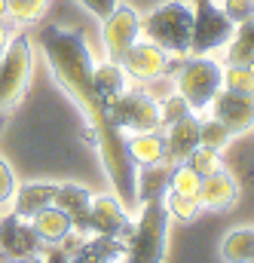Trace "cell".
Listing matches in <instances>:
<instances>
[{
    "mask_svg": "<svg viewBox=\"0 0 254 263\" xmlns=\"http://www.w3.org/2000/svg\"><path fill=\"white\" fill-rule=\"evenodd\" d=\"M166 208H169V217L181 220V223H190L202 214V205L199 199H187V196H169L166 193Z\"/></svg>",
    "mask_w": 254,
    "mask_h": 263,
    "instance_id": "28",
    "label": "cell"
},
{
    "mask_svg": "<svg viewBox=\"0 0 254 263\" xmlns=\"http://www.w3.org/2000/svg\"><path fill=\"white\" fill-rule=\"evenodd\" d=\"M49 0H6V18L12 25H34L43 18Z\"/></svg>",
    "mask_w": 254,
    "mask_h": 263,
    "instance_id": "24",
    "label": "cell"
},
{
    "mask_svg": "<svg viewBox=\"0 0 254 263\" xmlns=\"http://www.w3.org/2000/svg\"><path fill=\"white\" fill-rule=\"evenodd\" d=\"M107 117L114 120V126L120 132H159V104L150 101L141 86L138 89H123L120 95L107 98Z\"/></svg>",
    "mask_w": 254,
    "mask_h": 263,
    "instance_id": "6",
    "label": "cell"
},
{
    "mask_svg": "<svg viewBox=\"0 0 254 263\" xmlns=\"http://www.w3.org/2000/svg\"><path fill=\"white\" fill-rule=\"evenodd\" d=\"M184 162L190 165L196 175H202V178H208V175H214V172L224 168V162H221V150H211V147H202V144L193 150Z\"/></svg>",
    "mask_w": 254,
    "mask_h": 263,
    "instance_id": "26",
    "label": "cell"
},
{
    "mask_svg": "<svg viewBox=\"0 0 254 263\" xmlns=\"http://www.w3.org/2000/svg\"><path fill=\"white\" fill-rule=\"evenodd\" d=\"M162 141H166V153H162V165L172 168L178 162H184L193 150L199 147V117L187 114L184 120L166 126L162 132Z\"/></svg>",
    "mask_w": 254,
    "mask_h": 263,
    "instance_id": "13",
    "label": "cell"
},
{
    "mask_svg": "<svg viewBox=\"0 0 254 263\" xmlns=\"http://www.w3.org/2000/svg\"><path fill=\"white\" fill-rule=\"evenodd\" d=\"M175 62H178V59H172L166 49H159L156 43L138 37V40L126 49V55L120 59V67L126 70L129 80L144 83V80H150V77H156V73H166V70L175 73Z\"/></svg>",
    "mask_w": 254,
    "mask_h": 263,
    "instance_id": "10",
    "label": "cell"
},
{
    "mask_svg": "<svg viewBox=\"0 0 254 263\" xmlns=\"http://www.w3.org/2000/svg\"><path fill=\"white\" fill-rule=\"evenodd\" d=\"M89 77H92V89L101 98H114V95H120L129 86L126 70L120 67V62H114V59H101L98 65L92 62V73Z\"/></svg>",
    "mask_w": 254,
    "mask_h": 263,
    "instance_id": "19",
    "label": "cell"
},
{
    "mask_svg": "<svg viewBox=\"0 0 254 263\" xmlns=\"http://www.w3.org/2000/svg\"><path fill=\"white\" fill-rule=\"evenodd\" d=\"M89 199L92 193L86 190V187H80V184H59L56 187V199H52V205H59L64 214H70V220H74V230H83V233H89L86 230V211H89ZM92 236V233H89Z\"/></svg>",
    "mask_w": 254,
    "mask_h": 263,
    "instance_id": "17",
    "label": "cell"
},
{
    "mask_svg": "<svg viewBox=\"0 0 254 263\" xmlns=\"http://www.w3.org/2000/svg\"><path fill=\"white\" fill-rule=\"evenodd\" d=\"M56 187L59 184H49V181H31V184H19L15 187V196H12V214H19L22 220H31L40 208L52 205L56 199Z\"/></svg>",
    "mask_w": 254,
    "mask_h": 263,
    "instance_id": "15",
    "label": "cell"
},
{
    "mask_svg": "<svg viewBox=\"0 0 254 263\" xmlns=\"http://www.w3.org/2000/svg\"><path fill=\"white\" fill-rule=\"evenodd\" d=\"M251 263H254V260H251Z\"/></svg>",
    "mask_w": 254,
    "mask_h": 263,
    "instance_id": "38",
    "label": "cell"
},
{
    "mask_svg": "<svg viewBox=\"0 0 254 263\" xmlns=\"http://www.w3.org/2000/svg\"><path fill=\"white\" fill-rule=\"evenodd\" d=\"M31 260L34 263H67L70 257L64 254L62 248H59V242H56V245H40V251H37Z\"/></svg>",
    "mask_w": 254,
    "mask_h": 263,
    "instance_id": "32",
    "label": "cell"
},
{
    "mask_svg": "<svg viewBox=\"0 0 254 263\" xmlns=\"http://www.w3.org/2000/svg\"><path fill=\"white\" fill-rule=\"evenodd\" d=\"M86 230L92 236H111V239H120V242H126L129 236H132L126 205L120 202L117 193H95V196L89 199Z\"/></svg>",
    "mask_w": 254,
    "mask_h": 263,
    "instance_id": "8",
    "label": "cell"
},
{
    "mask_svg": "<svg viewBox=\"0 0 254 263\" xmlns=\"http://www.w3.org/2000/svg\"><path fill=\"white\" fill-rule=\"evenodd\" d=\"M28 80H31V40L19 34L0 52V110L19 104V98L28 89Z\"/></svg>",
    "mask_w": 254,
    "mask_h": 263,
    "instance_id": "5",
    "label": "cell"
},
{
    "mask_svg": "<svg viewBox=\"0 0 254 263\" xmlns=\"http://www.w3.org/2000/svg\"><path fill=\"white\" fill-rule=\"evenodd\" d=\"M141 86V92L150 98V101H166V98H172L175 92H178V80H175V73L172 70H166V73H156V77H150V80H144V83H138Z\"/></svg>",
    "mask_w": 254,
    "mask_h": 263,
    "instance_id": "25",
    "label": "cell"
},
{
    "mask_svg": "<svg viewBox=\"0 0 254 263\" xmlns=\"http://www.w3.org/2000/svg\"><path fill=\"white\" fill-rule=\"evenodd\" d=\"M101 40H104V52L107 59L120 62L126 55V49L141 37V12L129 3H120L104 22H101Z\"/></svg>",
    "mask_w": 254,
    "mask_h": 263,
    "instance_id": "9",
    "label": "cell"
},
{
    "mask_svg": "<svg viewBox=\"0 0 254 263\" xmlns=\"http://www.w3.org/2000/svg\"><path fill=\"white\" fill-rule=\"evenodd\" d=\"M0 18L6 22V0H0Z\"/></svg>",
    "mask_w": 254,
    "mask_h": 263,
    "instance_id": "36",
    "label": "cell"
},
{
    "mask_svg": "<svg viewBox=\"0 0 254 263\" xmlns=\"http://www.w3.org/2000/svg\"><path fill=\"white\" fill-rule=\"evenodd\" d=\"M15 187H19V178H15V172H12V165L0 156V208H9V205H12Z\"/></svg>",
    "mask_w": 254,
    "mask_h": 263,
    "instance_id": "31",
    "label": "cell"
},
{
    "mask_svg": "<svg viewBox=\"0 0 254 263\" xmlns=\"http://www.w3.org/2000/svg\"><path fill=\"white\" fill-rule=\"evenodd\" d=\"M199 187H202V175H196L187 162L172 165V168H169V175H166V193H169V196L196 199V196H199Z\"/></svg>",
    "mask_w": 254,
    "mask_h": 263,
    "instance_id": "22",
    "label": "cell"
},
{
    "mask_svg": "<svg viewBox=\"0 0 254 263\" xmlns=\"http://www.w3.org/2000/svg\"><path fill=\"white\" fill-rule=\"evenodd\" d=\"M236 25L211 3V0H193V34L190 55H211L224 49L233 37Z\"/></svg>",
    "mask_w": 254,
    "mask_h": 263,
    "instance_id": "7",
    "label": "cell"
},
{
    "mask_svg": "<svg viewBox=\"0 0 254 263\" xmlns=\"http://www.w3.org/2000/svg\"><path fill=\"white\" fill-rule=\"evenodd\" d=\"M221 77H224V65L214 62L211 55H187L175 70L178 95L190 104L193 114H202L221 92Z\"/></svg>",
    "mask_w": 254,
    "mask_h": 263,
    "instance_id": "4",
    "label": "cell"
},
{
    "mask_svg": "<svg viewBox=\"0 0 254 263\" xmlns=\"http://www.w3.org/2000/svg\"><path fill=\"white\" fill-rule=\"evenodd\" d=\"M31 227H34V233L40 236L43 245H56L64 233L74 227V220H70V214H64L59 205H46V208H40V211L31 217Z\"/></svg>",
    "mask_w": 254,
    "mask_h": 263,
    "instance_id": "18",
    "label": "cell"
},
{
    "mask_svg": "<svg viewBox=\"0 0 254 263\" xmlns=\"http://www.w3.org/2000/svg\"><path fill=\"white\" fill-rule=\"evenodd\" d=\"M169 220L172 217L166 208V190L144 199L138 223L132 227V236L126 239V263H162Z\"/></svg>",
    "mask_w": 254,
    "mask_h": 263,
    "instance_id": "3",
    "label": "cell"
},
{
    "mask_svg": "<svg viewBox=\"0 0 254 263\" xmlns=\"http://www.w3.org/2000/svg\"><path fill=\"white\" fill-rule=\"evenodd\" d=\"M114 263H126V260H114Z\"/></svg>",
    "mask_w": 254,
    "mask_h": 263,
    "instance_id": "37",
    "label": "cell"
},
{
    "mask_svg": "<svg viewBox=\"0 0 254 263\" xmlns=\"http://www.w3.org/2000/svg\"><path fill=\"white\" fill-rule=\"evenodd\" d=\"M224 263H251L254 260V227H236L221 242Z\"/></svg>",
    "mask_w": 254,
    "mask_h": 263,
    "instance_id": "21",
    "label": "cell"
},
{
    "mask_svg": "<svg viewBox=\"0 0 254 263\" xmlns=\"http://www.w3.org/2000/svg\"><path fill=\"white\" fill-rule=\"evenodd\" d=\"M224 49H227V65H242L254 70V18L236 25L233 37Z\"/></svg>",
    "mask_w": 254,
    "mask_h": 263,
    "instance_id": "20",
    "label": "cell"
},
{
    "mask_svg": "<svg viewBox=\"0 0 254 263\" xmlns=\"http://www.w3.org/2000/svg\"><path fill=\"white\" fill-rule=\"evenodd\" d=\"M211 3H214L233 25L254 18V0H211Z\"/></svg>",
    "mask_w": 254,
    "mask_h": 263,
    "instance_id": "30",
    "label": "cell"
},
{
    "mask_svg": "<svg viewBox=\"0 0 254 263\" xmlns=\"http://www.w3.org/2000/svg\"><path fill=\"white\" fill-rule=\"evenodd\" d=\"M6 263H34V260H31V257H15V260L9 257V260H6Z\"/></svg>",
    "mask_w": 254,
    "mask_h": 263,
    "instance_id": "35",
    "label": "cell"
},
{
    "mask_svg": "<svg viewBox=\"0 0 254 263\" xmlns=\"http://www.w3.org/2000/svg\"><path fill=\"white\" fill-rule=\"evenodd\" d=\"M40 236L34 233V227H31V220H22L19 214H6V217H0V251L6 254V257H34L37 251H40Z\"/></svg>",
    "mask_w": 254,
    "mask_h": 263,
    "instance_id": "12",
    "label": "cell"
},
{
    "mask_svg": "<svg viewBox=\"0 0 254 263\" xmlns=\"http://www.w3.org/2000/svg\"><path fill=\"white\" fill-rule=\"evenodd\" d=\"M196 199H199V205L205 211H227L239 199V184H236V178L227 168H221V172L202 178V187H199V196Z\"/></svg>",
    "mask_w": 254,
    "mask_h": 263,
    "instance_id": "14",
    "label": "cell"
},
{
    "mask_svg": "<svg viewBox=\"0 0 254 263\" xmlns=\"http://www.w3.org/2000/svg\"><path fill=\"white\" fill-rule=\"evenodd\" d=\"M193 34V3L187 0H166L153 12L141 15V37L166 49L172 59L190 55Z\"/></svg>",
    "mask_w": 254,
    "mask_h": 263,
    "instance_id": "2",
    "label": "cell"
},
{
    "mask_svg": "<svg viewBox=\"0 0 254 263\" xmlns=\"http://www.w3.org/2000/svg\"><path fill=\"white\" fill-rule=\"evenodd\" d=\"M77 3H83V6H86L95 18H101V22H104V18L120 6V0H77Z\"/></svg>",
    "mask_w": 254,
    "mask_h": 263,
    "instance_id": "33",
    "label": "cell"
},
{
    "mask_svg": "<svg viewBox=\"0 0 254 263\" xmlns=\"http://www.w3.org/2000/svg\"><path fill=\"white\" fill-rule=\"evenodd\" d=\"M126 150L132 162L138 168H156L162 165V153H166V141H162V129L159 132H132L126 135Z\"/></svg>",
    "mask_w": 254,
    "mask_h": 263,
    "instance_id": "16",
    "label": "cell"
},
{
    "mask_svg": "<svg viewBox=\"0 0 254 263\" xmlns=\"http://www.w3.org/2000/svg\"><path fill=\"white\" fill-rule=\"evenodd\" d=\"M221 89H230V92H254V70H248V67H242V65H224Z\"/></svg>",
    "mask_w": 254,
    "mask_h": 263,
    "instance_id": "27",
    "label": "cell"
},
{
    "mask_svg": "<svg viewBox=\"0 0 254 263\" xmlns=\"http://www.w3.org/2000/svg\"><path fill=\"white\" fill-rule=\"evenodd\" d=\"M40 46L43 55L52 67L56 80L64 86V92L83 107V114L89 117V129L95 135V147L101 153V162L114 181V190L120 202L138 205V165L132 162L126 150V132L114 126V120L107 117V98H101L92 89V55L83 43V37L77 31H64V28H43L40 34Z\"/></svg>",
    "mask_w": 254,
    "mask_h": 263,
    "instance_id": "1",
    "label": "cell"
},
{
    "mask_svg": "<svg viewBox=\"0 0 254 263\" xmlns=\"http://www.w3.org/2000/svg\"><path fill=\"white\" fill-rule=\"evenodd\" d=\"M12 37H15V34H12V28H9V25H6V22L0 18V52H3L6 46H9V40H12Z\"/></svg>",
    "mask_w": 254,
    "mask_h": 263,
    "instance_id": "34",
    "label": "cell"
},
{
    "mask_svg": "<svg viewBox=\"0 0 254 263\" xmlns=\"http://www.w3.org/2000/svg\"><path fill=\"white\" fill-rule=\"evenodd\" d=\"M211 117H217L233 135L254 129V92H230L221 89L214 95V101L208 104Z\"/></svg>",
    "mask_w": 254,
    "mask_h": 263,
    "instance_id": "11",
    "label": "cell"
},
{
    "mask_svg": "<svg viewBox=\"0 0 254 263\" xmlns=\"http://www.w3.org/2000/svg\"><path fill=\"white\" fill-rule=\"evenodd\" d=\"M236 135L227 129L217 117H199V144L202 147H211V150H224V147H230V141H233Z\"/></svg>",
    "mask_w": 254,
    "mask_h": 263,
    "instance_id": "23",
    "label": "cell"
},
{
    "mask_svg": "<svg viewBox=\"0 0 254 263\" xmlns=\"http://www.w3.org/2000/svg\"><path fill=\"white\" fill-rule=\"evenodd\" d=\"M187 114H193L190 104L175 92L172 98H166V101H159V126L166 129V126H172V123H178V120H184Z\"/></svg>",
    "mask_w": 254,
    "mask_h": 263,
    "instance_id": "29",
    "label": "cell"
}]
</instances>
